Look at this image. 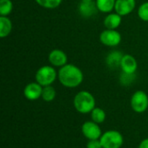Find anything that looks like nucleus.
<instances>
[{"mask_svg":"<svg viewBox=\"0 0 148 148\" xmlns=\"http://www.w3.org/2000/svg\"><path fill=\"white\" fill-rule=\"evenodd\" d=\"M58 79L61 84L66 88H74L81 85L83 81L82 71L73 64H66L59 69Z\"/></svg>","mask_w":148,"mask_h":148,"instance_id":"obj_1","label":"nucleus"},{"mask_svg":"<svg viewBox=\"0 0 148 148\" xmlns=\"http://www.w3.org/2000/svg\"><path fill=\"white\" fill-rule=\"evenodd\" d=\"M75 110L80 114H90L95 108V99L88 91H80L77 93L73 101Z\"/></svg>","mask_w":148,"mask_h":148,"instance_id":"obj_2","label":"nucleus"},{"mask_svg":"<svg viewBox=\"0 0 148 148\" xmlns=\"http://www.w3.org/2000/svg\"><path fill=\"white\" fill-rule=\"evenodd\" d=\"M103 148H121L123 146V135L116 130H109L102 134L100 138Z\"/></svg>","mask_w":148,"mask_h":148,"instance_id":"obj_3","label":"nucleus"},{"mask_svg":"<svg viewBox=\"0 0 148 148\" xmlns=\"http://www.w3.org/2000/svg\"><path fill=\"white\" fill-rule=\"evenodd\" d=\"M57 73L51 66H42L36 73V81L42 87L51 85L56 79Z\"/></svg>","mask_w":148,"mask_h":148,"instance_id":"obj_4","label":"nucleus"},{"mask_svg":"<svg viewBox=\"0 0 148 148\" xmlns=\"http://www.w3.org/2000/svg\"><path fill=\"white\" fill-rule=\"evenodd\" d=\"M131 108L135 113H144L148 108V95L142 90L136 91L131 98Z\"/></svg>","mask_w":148,"mask_h":148,"instance_id":"obj_5","label":"nucleus"},{"mask_svg":"<svg viewBox=\"0 0 148 148\" xmlns=\"http://www.w3.org/2000/svg\"><path fill=\"white\" fill-rule=\"evenodd\" d=\"M82 133L85 138L88 140H100L102 135L101 129L99 124L94 122L93 121H86L82 126Z\"/></svg>","mask_w":148,"mask_h":148,"instance_id":"obj_6","label":"nucleus"},{"mask_svg":"<svg viewBox=\"0 0 148 148\" xmlns=\"http://www.w3.org/2000/svg\"><path fill=\"white\" fill-rule=\"evenodd\" d=\"M100 41L106 46L114 47L117 46L121 41V34L115 29H105L100 35Z\"/></svg>","mask_w":148,"mask_h":148,"instance_id":"obj_7","label":"nucleus"},{"mask_svg":"<svg viewBox=\"0 0 148 148\" xmlns=\"http://www.w3.org/2000/svg\"><path fill=\"white\" fill-rule=\"evenodd\" d=\"M42 86L37 82H30L27 84L23 89L24 97L29 101H36L42 97Z\"/></svg>","mask_w":148,"mask_h":148,"instance_id":"obj_8","label":"nucleus"},{"mask_svg":"<svg viewBox=\"0 0 148 148\" xmlns=\"http://www.w3.org/2000/svg\"><path fill=\"white\" fill-rule=\"evenodd\" d=\"M135 0H116L114 10L121 16L130 14L135 7Z\"/></svg>","mask_w":148,"mask_h":148,"instance_id":"obj_9","label":"nucleus"},{"mask_svg":"<svg viewBox=\"0 0 148 148\" xmlns=\"http://www.w3.org/2000/svg\"><path fill=\"white\" fill-rule=\"evenodd\" d=\"M79 13L82 17L85 18H89L94 16L96 13L98 8L96 5V3H94L93 1L90 2H83L82 1L80 5H79Z\"/></svg>","mask_w":148,"mask_h":148,"instance_id":"obj_10","label":"nucleus"},{"mask_svg":"<svg viewBox=\"0 0 148 148\" xmlns=\"http://www.w3.org/2000/svg\"><path fill=\"white\" fill-rule=\"evenodd\" d=\"M49 62L56 67H62L67 64V55L61 49H53L49 55Z\"/></svg>","mask_w":148,"mask_h":148,"instance_id":"obj_11","label":"nucleus"},{"mask_svg":"<svg viewBox=\"0 0 148 148\" xmlns=\"http://www.w3.org/2000/svg\"><path fill=\"white\" fill-rule=\"evenodd\" d=\"M121 68L122 69V72H124V73L135 74L137 68H138V63L133 56L124 55V56L121 60Z\"/></svg>","mask_w":148,"mask_h":148,"instance_id":"obj_12","label":"nucleus"},{"mask_svg":"<svg viewBox=\"0 0 148 148\" xmlns=\"http://www.w3.org/2000/svg\"><path fill=\"white\" fill-rule=\"evenodd\" d=\"M123 56L124 55L121 51L118 50L111 51L106 58V63L108 67L111 69H116L117 68L121 67V63Z\"/></svg>","mask_w":148,"mask_h":148,"instance_id":"obj_13","label":"nucleus"},{"mask_svg":"<svg viewBox=\"0 0 148 148\" xmlns=\"http://www.w3.org/2000/svg\"><path fill=\"white\" fill-rule=\"evenodd\" d=\"M121 23V16L118 13L108 14L104 19V25L108 29H115Z\"/></svg>","mask_w":148,"mask_h":148,"instance_id":"obj_14","label":"nucleus"},{"mask_svg":"<svg viewBox=\"0 0 148 148\" xmlns=\"http://www.w3.org/2000/svg\"><path fill=\"white\" fill-rule=\"evenodd\" d=\"M12 29L11 21L7 16H0V37L4 38L10 35Z\"/></svg>","mask_w":148,"mask_h":148,"instance_id":"obj_15","label":"nucleus"},{"mask_svg":"<svg viewBox=\"0 0 148 148\" xmlns=\"http://www.w3.org/2000/svg\"><path fill=\"white\" fill-rule=\"evenodd\" d=\"M115 2L116 0H96V5L100 11L108 13L114 9Z\"/></svg>","mask_w":148,"mask_h":148,"instance_id":"obj_16","label":"nucleus"},{"mask_svg":"<svg viewBox=\"0 0 148 148\" xmlns=\"http://www.w3.org/2000/svg\"><path fill=\"white\" fill-rule=\"evenodd\" d=\"M91 114V119L94 122L97 123V124H101L105 121L106 120V112L101 108H97L95 107L92 112L90 113Z\"/></svg>","mask_w":148,"mask_h":148,"instance_id":"obj_17","label":"nucleus"},{"mask_svg":"<svg viewBox=\"0 0 148 148\" xmlns=\"http://www.w3.org/2000/svg\"><path fill=\"white\" fill-rule=\"evenodd\" d=\"M56 89L51 86H46L42 88V99L46 102L53 101L56 98Z\"/></svg>","mask_w":148,"mask_h":148,"instance_id":"obj_18","label":"nucleus"},{"mask_svg":"<svg viewBox=\"0 0 148 148\" xmlns=\"http://www.w3.org/2000/svg\"><path fill=\"white\" fill-rule=\"evenodd\" d=\"M13 9V4L10 0H1L0 1V15L7 16Z\"/></svg>","mask_w":148,"mask_h":148,"instance_id":"obj_19","label":"nucleus"},{"mask_svg":"<svg viewBox=\"0 0 148 148\" xmlns=\"http://www.w3.org/2000/svg\"><path fill=\"white\" fill-rule=\"evenodd\" d=\"M36 2L43 8L55 9L61 4L62 0H36Z\"/></svg>","mask_w":148,"mask_h":148,"instance_id":"obj_20","label":"nucleus"},{"mask_svg":"<svg viewBox=\"0 0 148 148\" xmlns=\"http://www.w3.org/2000/svg\"><path fill=\"white\" fill-rule=\"evenodd\" d=\"M135 80V74H127L122 72L120 77V82L123 86H129Z\"/></svg>","mask_w":148,"mask_h":148,"instance_id":"obj_21","label":"nucleus"},{"mask_svg":"<svg viewBox=\"0 0 148 148\" xmlns=\"http://www.w3.org/2000/svg\"><path fill=\"white\" fill-rule=\"evenodd\" d=\"M138 15L141 20L148 22V2L142 3L140 6L138 10Z\"/></svg>","mask_w":148,"mask_h":148,"instance_id":"obj_22","label":"nucleus"},{"mask_svg":"<svg viewBox=\"0 0 148 148\" xmlns=\"http://www.w3.org/2000/svg\"><path fill=\"white\" fill-rule=\"evenodd\" d=\"M87 148H103L100 140H88L87 143Z\"/></svg>","mask_w":148,"mask_h":148,"instance_id":"obj_23","label":"nucleus"},{"mask_svg":"<svg viewBox=\"0 0 148 148\" xmlns=\"http://www.w3.org/2000/svg\"><path fill=\"white\" fill-rule=\"evenodd\" d=\"M139 148H148V138L141 140L139 145Z\"/></svg>","mask_w":148,"mask_h":148,"instance_id":"obj_24","label":"nucleus"},{"mask_svg":"<svg viewBox=\"0 0 148 148\" xmlns=\"http://www.w3.org/2000/svg\"><path fill=\"white\" fill-rule=\"evenodd\" d=\"M83 2H90V1H93V0H82Z\"/></svg>","mask_w":148,"mask_h":148,"instance_id":"obj_25","label":"nucleus"}]
</instances>
